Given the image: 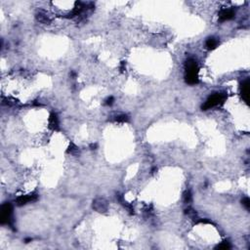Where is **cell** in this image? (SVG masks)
Masks as SVG:
<instances>
[{
  "label": "cell",
  "mask_w": 250,
  "mask_h": 250,
  "mask_svg": "<svg viewBox=\"0 0 250 250\" xmlns=\"http://www.w3.org/2000/svg\"><path fill=\"white\" fill-rule=\"evenodd\" d=\"M185 69H186V76L185 80L190 85H195L198 83V67L196 62L194 59H189L185 64Z\"/></svg>",
  "instance_id": "6da1fadb"
},
{
  "label": "cell",
  "mask_w": 250,
  "mask_h": 250,
  "mask_svg": "<svg viewBox=\"0 0 250 250\" xmlns=\"http://www.w3.org/2000/svg\"><path fill=\"white\" fill-rule=\"evenodd\" d=\"M226 100V94L224 93H214L213 95L206 100V102L201 106V109L203 110H210L214 106H217L225 102Z\"/></svg>",
  "instance_id": "7a4b0ae2"
},
{
  "label": "cell",
  "mask_w": 250,
  "mask_h": 250,
  "mask_svg": "<svg viewBox=\"0 0 250 250\" xmlns=\"http://www.w3.org/2000/svg\"><path fill=\"white\" fill-rule=\"evenodd\" d=\"M12 212H13V207L11 203L6 202L1 206V214H0V223L2 225L9 224L12 225Z\"/></svg>",
  "instance_id": "3957f363"
},
{
  "label": "cell",
  "mask_w": 250,
  "mask_h": 250,
  "mask_svg": "<svg viewBox=\"0 0 250 250\" xmlns=\"http://www.w3.org/2000/svg\"><path fill=\"white\" fill-rule=\"evenodd\" d=\"M37 198H38V195L35 193H31V194H26V195H21L16 199V203L19 206H23V205H26V204L29 203V202H33L35 200H37Z\"/></svg>",
  "instance_id": "277c9868"
},
{
  "label": "cell",
  "mask_w": 250,
  "mask_h": 250,
  "mask_svg": "<svg viewBox=\"0 0 250 250\" xmlns=\"http://www.w3.org/2000/svg\"><path fill=\"white\" fill-rule=\"evenodd\" d=\"M93 208L100 213H104L108 210V203L104 198H96L93 201Z\"/></svg>",
  "instance_id": "5b68a950"
},
{
  "label": "cell",
  "mask_w": 250,
  "mask_h": 250,
  "mask_svg": "<svg viewBox=\"0 0 250 250\" xmlns=\"http://www.w3.org/2000/svg\"><path fill=\"white\" fill-rule=\"evenodd\" d=\"M235 17V11L233 9H222L219 13V20L221 22H225L233 19Z\"/></svg>",
  "instance_id": "8992f818"
},
{
  "label": "cell",
  "mask_w": 250,
  "mask_h": 250,
  "mask_svg": "<svg viewBox=\"0 0 250 250\" xmlns=\"http://www.w3.org/2000/svg\"><path fill=\"white\" fill-rule=\"evenodd\" d=\"M241 96L243 100L248 104V101H249V79L248 78L241 83Z\"/></svg>",
  "instance_id": "52a82bcc"
},
{
  "label": "cell",
  "mask_w": 250,
  "mask_h": 250,
  "mask_svg": "<svg viewBox=\"0 0 250 250\" xmlns=\"http://www.w3.org/2000/svg\"><path fill=\"white\" fill-rule=\"evenodd\" d=\"M49 127L52 130H59V118L56 114H51L49 117Z\"/></svg>",
  "instance_id": "ba28073f"
},
{
  "label": "cell",
  "mask_w": 250,
  "mask_h": 250,
  "mask_svg": "<svg viewBox=\"0 0 250 250\" xmlns=\"http://www.w3.org/2000/svg\"><path fill=\"white\" fill-rule=\"evenodd\" d=\"M218 40L214 37H209L205 42V46L208 50H214L218 46Z\"/></svg>",
  "instance_id": "9c48e42d"
},
{
  "label": "cell",
  "mask_w": 250,
  "mask_h": 250,
  "mask_svg": "<svg viewBox=\"0 0 250 250\" xmlns=\"http://www.w3.org/2000/svg\"><path fill=\"white\" fill-rule=\"evenodd\" d=\"M117 199H118V201H119L120 203H121L124 207H126V209L129 211L130 214H133V213H134V208H133V206L131 205V204H128V202H127L126 200H124V198H123V196H122V195L118 194V195H117Z\"/></svg>",
  "instance_id": "30bf717a"
},
{
  "label": "cell",
  "mask_w": 250,
  "mask_h": 250,
  "mask_svg": "<svg viewBox=\"0 0 250 250\" xmlns=\"http://www.w3.org/2000/svg\"><path fill=\"white\" fill-rule=\"evenodd\" d=\"M36 19L38 22L42 23H50V19L47 17L46 14L42 13V12H39V13L36 15Z\"/></svg>",
  "instance_id": "8fae6325"
},
{
  "label": "cell",
  "mask_w": 250,
  "mask_h": 250,
  "mask_svg": "<svg viewBox=\"0 0 250 250\" xmlns=\"http://www.w3.org/2000/svg\"><path fill=\"white\" fill-rule=\"evenodd\" d=\"M230 248H231V244L228 241H223L222 243H220V244L216 246V249H220V250H227Z\"/></svg>",
  "instance_id": "7c38bea8"
},
{
  "label": "cell",
  "mask_w": 250,
  "mask_h": 250,
  "mask_svg": "<svg viewBox=\"0 0 250 250\" xmlns=\"http://www.w3.org/2000/svg\"><path fill=\"white\" fill-rule=\"evenodd\" d=\"M115 120L117 122H127L129 120V117L127 115H119L115 117Z\"/></svg>",
  "instance_id": "4fadbf2b"
},
{
  "label": "cell",
  "mask_w": 250,
  "mask_h": 250,
  "mask_svg": "<svg viewBox=\"0 0 250 250\" xmlns=\"http://www.w3.org/2000/svg\"><path fill=\"white\" fill-rule=\"evenodd\" d=\"M192 194H190V190H186L185 194H184V201L186 202V203H190V201H192Z\"/></svg>",
  "instance_id": "5bb4252c"
},
{
  "label": "cell",
  "mask_w": 250,
  "mask_h": 250,
  "mask_svg": "<svg viewBox=\"0 0 250 250\" xmlns=\"http://www.w3.org/2000/svg\"><path fill=\"white\" fill-rule=\"evenodd\" d=\"M77 152H78V148H77V147L74 146L73 144H70L69 146V148H68V151H67V152L71 153V154H73V153H75Z\"/></svg>",
  "instance_id": "9a60e30c"
},
{
  "label": "cell",
  "mask_w": 250,
  "mask_h": 250,
  "mask_svg": "<svg viewBox=\"0 0 250 250\" xmlns=\"http://www.w3.org/2000/svg\"><path fill=\"white\" fill-rule=\"evenodd\" d=\"M242 205L244 206L245 208L247 210H249V208H250V200H249V198H244L242 199Z\"/></svg>",
  "instance_id": "2e32d148"
},
{
  "label": "cell",
  "mask_w": 250,
  "mask_h": 250,
  "mask_svg": "<svg viewBox=\"0 0 250 250\" xmlns=\"http://www.w3.org/2000/svg\"><path fill=\"white\" fill-rule=\"evenodd\" d=\"M114 102H115L114 97H110V98H108L106 100V106H111L112 104H114Z\"/></svg>",
  "instance_id": "e0dca14e"
},
{
  "label": "cell",
  "mask_w": 250,
  "mask_h": 250,
  "mask_svg": "<svg viewBox=\"0 0 250 250\" xmlns=\"http://www.w3.org/2000/svg\"><path fill=\"white\" fill-rule=\"evenodd\" d=\"M119 69H120V71H122V73H123L124 70H126V64H125V62H121V65H120V68Z\"/></svg>",
  "instance_id": "ac0fdd59"
},
{
  "label": "cell",
  "mask_w": 250,
  "mask_h": 250,
  "mask_svg": "<svg viewBox=\"0 0 250 250\" xmlns=\"http://www.w3.org/2000/svg\"><path fill=\"white\" fill-rule=\"evenodd\" d=\"M90 147H91V148H92V150H96V148H97V145H96V144H92V145H91Z\"/></svg>",
  "instance_id": "d6986e66"
},
{
  "label": "cell",
  "mask_w": 250,
  "mask_h": 250,
  "mask_svg": "<svg viewBox=\"0 0 250 250\" xmlns=\"http://www.w3.org/2000/svg\"><path fill=\"white\" fill-rule=\"evenodd\" d=\"M156 170H157V169H156V167H154V168H153V169H152V173H154V172H156Z\"/></svg>",
  "instance_id": "ffe728a7"
}]
</instances>
